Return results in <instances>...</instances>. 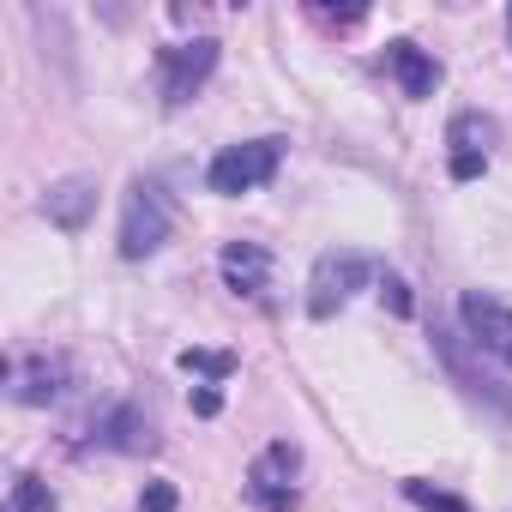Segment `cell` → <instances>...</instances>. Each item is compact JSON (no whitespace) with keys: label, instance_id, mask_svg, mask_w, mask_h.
Masks as SVG:
<instances>
[{"label":"cell","instance_id":"cell-1","mask_svg":"<svg viewBox=\"0 0 512 512\" xmlns=\"http://www.w3.org/2000/svg\"><path fill=\"white\" fill-rule=\"evenodd\" d=\"M434 356H440V368L452 374V386H464V398H476L482 410H494V416H506L512 422V380L494 368V356H482L470 338H464V326H434Z\"/></svg>","mask_w":512,"mask_h":512},{"label":"cell","instance_id":"cell-2","mask_svg":"<svg viewBox=\"0 0 512 512\" xmlns=\"http://www.w3.org/2000/svg\"><path fill=\"white\" fill-rule=\"evenodd\" d=\"M175 229V193L157 175H139L121 205V260H151Z\"/></svg>","mask_w":512,"mask_h":512},{"label":"cell","instance_id":"cell-3","mask_svg":"<svg viewBox=\"0 0 512 512\" xmlns=\"http://www.w3.org/2000/svg\"><path fill=\"white\" fill-rule=\"evenodd\" d=\"M374 278V266H368V253H356V247H332V253H320L314 260V278H308V314L314 320H332L362 284Z\"/></svg>","mask_w":512,"mask_h":512},{"label":"cell","instance_id":"cell-4","mask_svg":"<svg viewBox=\"0 0 512 512\" xmlns=\"http://www.w3.org/2000/svg\"><path fill=\"white\" fill-rule=\"evenodd\" d=\"M278 163H284V139H247V145L217 151L205 181H211V193H253L278 175Z\"/></svg>","mask_w":512,"mask_h":512},{"label":"cell","instance_id":"cell-5","mask_svg":"<svg viewBox=\"0 0 512 512\" xmlns=\"http://www.w3.org/2000/svg\"><path fill=\"white\" fill-rule=\"evenodd\" d=\"M296 470H302V452L290 440L266 446L247 470V500L260 512H296Z\"/></svg>","mask_w":512,"mask_h":512},{"label":"cell","instance_id":"cell-6","mask_svg":"<svg viewBox=\"0 0 512 512\" xmlns=\"http://www.w3.org/2000/svg\"><path fill=\"white\" fill-rule=\"evenodd\" d=\"M458 326H464V338H470L482 356H494L500 368H512V308H506L500 296L470 290V296L458 302Z\"/></svg>","mask_w":512,"mask_h":512},{"label":"cell","instance_id":"cell-7","mask_svg":"<svg viewBox=\"0 0 512 512\" xmlns=\"http://www.w3.org/2000/svg\"><path fill=\"white\" fill-rule=\"evenodd\" d=\"M157 67H163V97H169V103H187V97L217 73V43H211V37L169 43V49H157Z\"/></svg>","mask_w":512,"mask_h":512},{"label":"cell","instance_id":"cell-8","mask_svg":"<svg viewBox=\"0 0 512 512\" xmlns=\"http://www.w3.org/2000/svg\"><path fill=\"white\" fill-rule=\"evenodd\" d=\"M43 217L67 235H79L91 217H97V175H61L49 193H43Z\"/></svg>","mask_w":512,"mask_h":512},{"label":"cell","instance_id":"cell-9","mask_svg":"<svg viewBox=\"0 0 512 512\" xmlns=\"http://www.w3.org/2000/svg\"><path fill=\"white\" fill-rule=\"evenodd\" d=\"M91 446H103V452H151V446H157V434H151V422H145V410H139V404H115V410H103V416H97Z\"/></svg>","mask_w":512,"mask_h":512},{"label":"cell","instance_id":"cell-10","mask_svg":"<svg viewBox=\"0 0 512 512\" xmlns=\"http://www.w3.org/2000/svg\"><path fill=\"white\" fill-rule=\"evenodd\" d=\"M217 266H223V284H229L235 296H260L266 278H272V253H266L260 241H229Z\"/></svg>","mask_w":512,"mask_h":512},{"label":"cell","instance_id":"cell-11","mask_svg":"<svg viewBox=\"0 0 512 512\" xmlns=\"http://www.w3.org/2000/svg\"><path fill=\"white\" fill-rule=\"evenodd\" d=\"M386 67H392V79L404 85V97H434L440 91V61L428 55V49H416V43H386Z\"/></svg>","mask_w":512,"mask_h":512},{"label":"cell","instance_id":"cell-12","mask_svg":"<svg viewBox=\"0 0 512 512\" xmlns=\"http://www.w3.org/2000/svg\"><path fill=\"white\" fill-rule=\"evenodd\" d=\"M61 362H49V356H31V362H13V374H7V392H13V404H55L61 398Z\"/></svg>","mask_w":512,"mask_h":512},{"label":"cell","instance_id":"cell-13","mask_svg":"<svg viewBox=\"0 0 512 512\" xmlns=\"http://www.w3.org/2000/svg\"><path fill=\"white\" fill-rule=\"evenodd\" d=\"M446 145H452V157H488V145H494V121H488V115H452Z\"/></svg>","mask_w":512,"mask_h":512},{"label":"cell","instance_id":"cell-14","mask_svg":"<svg viewBox=\"0 0 512 512\" xmlns=\"http://www.w3.org/2000/svg\"><path fill=\"white\" fill-rule=\"evenodd\" d=\"M181 368H187V374H205L211 386H223V380L235 374V356H229V350H181Z\"/></svg>","mask_w":512,"mask_h":512},{"label":"cell","instance_id":"cell-15","mask_svg":"<svg viewBox=\"0 0 512 512\" xmlns=\"http://www.w3.org/2000/svg\"><path fill=\"white\" fill-rule=\"evenodd\" d=\"M0 512H55V494L37 482V476H19L13 482V494H7V506Z\"/></svg>","mask_w":512,"mask_h":512},{"label":"cell","instance_id":"cell-16","mask_svg":"<svg viewBox=\"0 0 512 512\" xmlns=\"http://www.w3.org/2000/svg\"><path fill=\"white\" fill-rule=\"evenodd\" d=\"M404 500H410V506H422V512H470L458 494H446V488H428L422 476H410V482H404Z\"/></svg>","mask_w":512,"mask_h":512},{"label":"cell","instance_id":"cell-17","mask_svg":"<svg viewBox=\"0 0 512 512\" xmlns=\"http://www.w3.org/2000/svg\"><path fill=\"white\" fill-rule=\"evenodd\" d=\"M380 302H386L398 320H410V314H416V302H410V284H404V278H392V272L380 278Z\"/></svg>","mask_w":512,"mask_h":512},{"label":"cell","instance_id":"cell-18","mask_svg":"<svg viewBox=\"0 0 512 512\" xmlns=\"http://www.w3.org/2000/svg\"><path fill=\"white\" fill-rule=\"evenodd\" d=\"M175 500H181V494H175V482H163V476H157V482H145L139 512H175Z\"/></svg>","mask_w":512,"mask_h":512},{"label":"cell","instance_id":"cell-19","mask_svg":"<svg viewBox=\"0 0 512 512\" xmlns=\"http://www.w3.org/2000/svg\"><path fill=\"white\" fill-rule=\"evenodd\" d=\"M217 410H223V392L217 386H199L193 392V416H217Z\"/></svg>","mask_w":512,"mask_h":512},{"label":"cell","instance_id":"cell-20","mask_svg":"<svg viewBox=\"0 0 512 512\" xmlns=\"http://www.w3.org/2000/svg\"><path fill=\"white\" fill-rule=\"evenodd\" d=\"M488 169V157H452V181H476Z\"/></svg>","mask_w":512,"mask_h":512},{"label":"cell","instance_id":"cell-21","mask_svg":"<svg viewBox=\"0 0 512 512\" xmlns=\"http://www.w3.org/2000/svg\"><path fill=\"white\" fill-rule=\"evenodd\" d=\"M506 31H512V13H506Z\"/></svg>","mask_w":512,"mask_h":512}]
</instances>
